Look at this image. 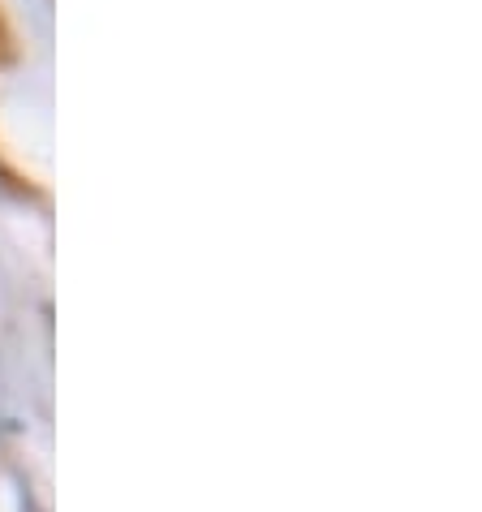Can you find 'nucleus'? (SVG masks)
Instances as JSON below:
<instances>
[]
</instances>
